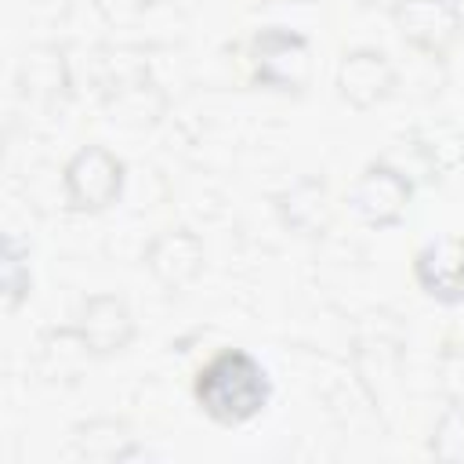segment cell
Masks as SVG:
<instances>
[{
	"label": "cell",
	"mask_w": 464,
	"mask_h": 464,
	"mask_svg": "<svg viewBox=\"0 0 464 464\" xmlns=\"http://www.w3.org/2000/svg\"><path fill=\"white\" fill-rule=\"evenodd\" d=\"M196 406L221 428H243L265 413L272 399L268 370L243 348H221L192 377Z\"/></svg>",
	"instance_id": "6da1fadb"
},
{
	"label": "cell",
	"mask_w": 464,
	"mask_h": 464,
	"mask_svg": "<svg viewBox=\"0 0 464 464\" xmlns=\"http://www.w3.org/2000/svg\"><path fill=\"white\" fill-rule=\"evenodd\" d=\"M246 69L268 91H301L312 76V44L286 25H265L246 40Z\"/></svg>",
	"instance_id": "7a4b0ae2"
},
{
	"label": "cell",
	"mask_w": 464,
	"mask_h": 464,
	"mask_svg": "<svg viewBox=\"0 0 464 464\" xmlns=\"http://www.w3.org/2000/svg\"><path fill=\"white\" fill-rule=\"evenodd\" d=\"M123 160L109 152L105 145H83L69 156L62 170V192L65 207L72 214H102L109 210L123 192Z\"/></svg>",
	"instance_id": "3957f363"
},
{
	"label": "cell",
	"mask_w": 464,
	"mask_h": 464,
	"mask_svg": "<svg viewBox=\"0 0 464 464\" xmlns=\"http://www.w3.org/2000/svg\"><path fill=\"white\" fill-rule=\"evenodd\" d=\"M410 199H413L410 178L399 167H392L388 160H370L355 174L348 192H344L348 210L366 228H392V225H399L406 207H410Z\"/></svg>",
	"instance_id": "277c9868"
},
{
	"label": "cell",
	"mask_w": 464,
	"mask_h": 464,
	"mask_svg": "<svg viewBox=\"0 0 464 464\" xmlns=\"http://www.w3.org/2000/svg\"><path fill=\"white\" fill-rule=\"evenodd\" d=\"M392 25L413 51L446 58L464 33V14L457 0H392Z\"/></svg>",
	"instance_id": "5b68a950"
},
{
	"label": "cell",
	"mask_w": 464,
	"mask_h": 464,
	"mask_svg": "<svg viewBox=\"0 0 464 464\" xmlns=\"http://www.w3.org/2000/svg\"><path fill=\"white\" fill-rule=\"evenodd\" d=\"M72 330H76V337L83 341V348L94 359H105V355H116V352H123L130 344L134 315H130L123 297H116V294H91L80 304Z\"/></svg>",
	"instance_id": "8992f818"
},
{
	"label": "cell",
	"mask_w": 464,
	"mask_h": 464,
	"mask_svg": "<svg viewBox=\"0 0 464 464\" xmlns=\"http://www.w3.org/2000/svg\"><path fill=\"white\" fill-rule=\"evenodd\" d=\"M395 87V69L388 62V54L381 47H352L341 54V65H337V94L366 112L373 105H381Z\"/></svg>",
	"instance_id": "52a82bcc"
},
{
	"label": "cell",
	"mask_w": 464,
	"mask_h": 464,
	"mask_svg": "<svg viewBox=\"0 0 464 464\" xmlns=\"http://www.w3.org/2000/svg\"><path fill=\"white\" fill-rule=\"evenodd\" d=\"M417 286L435 301H464V239H431L413 257Z\"/></svg>",
	"instance_id": "ba28073f"
},
{
	"label": "cell",
	"mask_w": 464,
	"mask_h": 464,
	"mask_svg": "<svg viewBox=\"0 0 464 464\" xmlns=\"http://www.w3.org/2000/svg\"><path fill=\"white\" fill-rule=\"evenodd\" d=\"M145 265H149V272L160 286L181 290L203 272V243L188 228L160 232L145 250Z\"/></svg>",
	"instance_id": "9c48e42d"
},
{
	"label": "cell",
	"mask_w": 464,
	"mask_h": 464,
	"mask_svg": "<svg viewBox=\"0 0 464 464\" xmlns=\"http://www.w3.org/2000/svg\"><path fill=\"white\" fill-rule=\"evenodd\" d=\"M72 442H76L80 457H87V460H127L138 453L134 435H127V424L116 417H94V420L80 424Z\"/></svg>",
	"instance_id": "30bf717a"
},
{
	"label": "cell",
	"mask_w": 464,
	"mask_h": 464,
	"mask_svg": "<svg viewBox=\"0 0 464 464\" xmlns=\"http://www.w3.org/2000/svg\"><path fill=\"white\" fill-rule=\"evenodd\" d=\"M279 210L286 214V225L301 232H323L326 228V188L315 178L297 181L286 196H279Z\"/></svg>",
	"instance_id": "8fae6325"
},
{
	"label": "cell",
	"mask_w": 464,
	"mask_h": 464,
	"mask_svg": "<svg viewBox=\"0 0 464 464\" xmlns=\"http://www.w3.org/2000/svg\"><path fill=\"white\" fill-rule=\"evenodd\" d=\"M0 286H4V312H18L22 301L33 294V276H29V254L14 236H4V254H0Z\"/></svg>",
	"instance_id": "7c38bea8"
},
{
	"label": "cell",
	"mask_w": 464,
	"mask_h": 464,
	"mask_svg": "<svg viewBox=\"0 0 464 464\" xmlns=\"http://www.w3.org/2000/svg\"><path fill=\"white\" fill-rule=\"evenodd\" d=\"M428 450H431L435 457H442V460H464V406L453 402V406L439 417Z\"/></svg>",
	"instance_id": "4fadbf2b"
}]
</instances>
